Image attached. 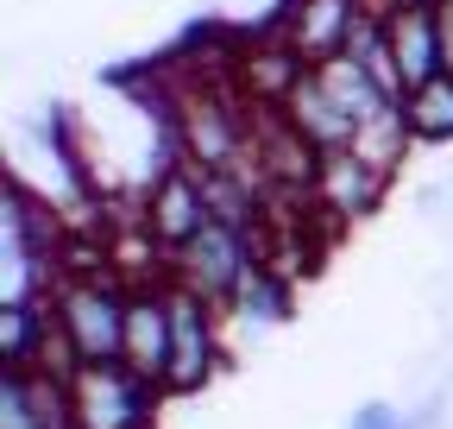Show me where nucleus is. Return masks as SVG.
Wrapping results in <instances>:
<instances>
[{
  "mask_svg": "<svg viewBox=\"0 0 453 429\" xmlns=\"http://www.w3.org/2000/svg\"><path fill=\"white\" fill-rule=\"evenodd\" d=\"M127 309L133 291L107 272V265H88V272H64L50 291V316H57V354L64 366H88V360H120L127 347ZM50 360V354H44Z\"/></svg>",
  "mask_w": 453,
  "mask_h": 429,
  "instance_id": "f257e3e1",
  "label": "nucleus"
},
{
  "mask_svg": "<svg viewBox=\"0 0 453 429\" xmlns=\"http://www.w3.org/2000/svg\"><path fill=\"white\" fill-rule=\"evenodd\" d=\"M57 222L50 208L32 202L26 183H13L0 208V303H32L57 291Z\"/></svg>",
  "mask_w": 453,
  "mask_h": 429,
  "instance_id": "f03ea898",
  "label": "nucleus"
},
{
  "mask_svg": "<svg viewBox=\"0 0 453 429\" xmlns=\"http://www.w3.org/2000/svg\"><path fill=\"white\" fill-rule=\"evenodd\" d=\"M252 265H258V246H252V228L240 222H226V214H208V222L170 253V272H177L183 291L208 297V303H234L240 285L252 278Z\"/></svg>",
  "mask_w": 453,
  "mask_h": 429,
  "instance_id": "7ed1b4c3",
  "label": "nucleus"
},
{
  "mask_svg": "<svg viewBox=\"0 0 453 429\" xmlns=\"http://www.w3.org/2000/svg\"><path fill=\"white\" fill-rule=\"evenodd\" d=\"M157 379L133 372L127 360H88L70 372V398H76V429H145L157 404Z\"/></svg>",
  "mask_w": 453,
  "mask_h": 429,
  "instance_id": "20e7f679",
  "label": "nucleus"
},
{
  "mask_svg": "<svg viewBox=\"0 0 453 429\" xmlns=\"http://www.w3.org/2000/svg\"><path fill=\"white\" fill-rule=\"evenodd\" d=\"M214 309L208 297L170 285V366H164V392L170 398H189L214 379L220 366V329H214Z\"/></svg>",
  "mask_w": 453,
  "mask_h": 429,
  "instance_id": "39448f33",
  "label": "nucleus"
},
{
  "mask_svg": "<svg viewBox=\"0 0 453 429\" xmlns=\"http://www.w3.org/2000/svg\"><path fill=\"white\" fill-rule=\"evenodd\" d=\"M0 429H76V398L64 366H7L0 372Z\"/></svg>",
  "mask_w": 453,
  "mask_h": 429,
  "instance_id": "423d86ee",
  "label": "nucleus"
},
{
  "mask_svg": "<svg viewBox=\"0 0 453 429\" xmlns=\"http://www.w3.org/2000/svg\"><path fill=\"white\" fill-rule=\"evenodd\" d=\"M208 183H202V171L189 165V158H177L164 177H151L145 183V234H151V246H164V253H177L202 222H208Z\"/></svg>",
  "mask_w": 453,
  "mask_h": 429,
  "instance_id": "0eeeda50",
  "label": "nucleus"
},
{
  "mask_svg": "<svg viewBox=\"0 0 453 429\" xmlns=\"http://www.w3.org/2000/svg\"><path fill=\"white\" fill-rule=\"evenodd\" d=\"M365 7L372 0H283V44H290L303 64L340 58Z\"/></svg>",
  "mask_w": 453,
  "mask_h": 429,
  "instance_id": "6e6552de",
  "label": "nucleus"
},
{
  "mask_svg": "<svg viewBox=\"0 0 453 429\" xmlns=\"http://www.w3.org/2000/svg\"><path fill=\"white\" fill-rule=\"evenodd\" d=\"M384 7V0H378ZM390 26V51H396V70H403L410 89H422L428 76L447 70V44H441V13L434 0H403V7H384Z\"/></svg>",
  "mask_w": 453,
  "mask_h": 429,
  "instance_id": "1a4fd4ad",
  "label": "nucleus"
},
{
  "mask_svg": "<svg viewBox=\"0 0 453 429\" xmlns=\"http://www.w3.org/2000/svg\"><path fill=\"white\" fill-rule=\"evenodd\" d=\"M390 190V171H378L372 158H359L353 145H334L321 152V165H315V196L334 208V214H372Z\"/></svg>",
  "mask_w": 453,
  "mask_h": 429,
  "instance_id": "9d476101",
  "label": "nucleus"
},
{
  "mask_svg": "<svg viewBox=\"0 0 453 429\" xmlns=\"http://www.w3.org/2000/svg\"><path fill=\"white\" fill-rule=\"evenodd\" d=\"M120 360H127L133 372H145V379L164 386V366H170V291H164V285H133Z\"/></svg>",
  "mask_w": 453,
  "mask_h": 429,
  "instance_id": "9b49d317",
  "label": "nucleus"
},
{
  "mask_svg": "<svg viewBox=\"0 0 453 429\" xmlns=\"http://www.w3.org/2000/svg\"><path fill=\"white\" fill-rule=\"evenodd\" d=\"M277 107H283V114L296 121V133H303V139H309L315 152L353 145V133H359V127H353L347 114H340V101H334V95L321 89V76H315V70H303V76L290 82V95H283Z\"/></svg>",
  "mask_w": 453,
  "mask_h": 429,
  "instance_id": "f8f14e48",
  "label": "nucleus"
},
{
  "mask_svg": "<svg viewBox=\"0 0 453 429\" xmlns=\"http://www.w3.org/2000/svg\"><path fill=\"white\" fill-rule=\"evenodd\" d=\"M226 309H234L246 329H277V322H290V309H296V285L283 278L277 265L258 259V265H252V278L240 285V297L226 303Z\"/></svg>",
  "mask_w": 453,
  "mask_h": 429,
  "instance_id": "ddd939ff",
  "label": "nucleus"
},
{
  "mask_svg": "<svg viewBox=\"0 0 453 429\" xmlns=\"http://www.w3.org/2000/svg\"><path fill=\"white\" fill-rule=\"evenodd\" d=\"M403 114H410L416 145H447L453 139V70H441L422 89H410L403 95Z\"/></svg>",
  "mask_w": 453,
  "mask_h": 429,
  "instance_id": "4468645a",
  "label": "nucleus"
},
{
  "mask_svg": "<svg viewBox=\"0 0 453 429\" xmlns=\"http://www.w3.org/2000/svg\"><path fill=\"white\" fill-rule=\"evenodd\" d=\"M416 145V133H410V114H403V101L396 107H384V114H372L359 133H353V152L359 158H372L378 171H390L396 177V165H403V152Z\"/></svg>",
  "mask_w": 453,
  "mask_h": 429,
  "instance_id": "2eb2a0df",
  "label": "nucleus"
},
{
  "mask_svg": "<svg viewBox=\"0 0 453 429\" xmlns=\"http://www.w3.org/2000/svg\"><path fill=\"white\" fill-rule=\"evenodd\" d=\"M428 423H434V410H422V417H403V410H390V404H359L347 429H428Z\"/></svg>",
  "mask_w": 453,
  "mask_h": 429,
  "instance_id": "dca6fc26",
  "label": "nucleus"
},
{
  "mask_svg": "<svg viewBox=\"0 0 453 429\" xmlns=\"http://www.w3.org/2000/svg\"><path fill=\"white\" fill-rule=\"evenodd\" d=\"M434 13H441V44H447V70H453V0H434Z\"/></svg>",
  "mask_w": 453,
  "mask_h": 429,
  "instance_id": "f3484780",
  "label": "nucleus"
},
{
  "mask_svg": "<svg viewBox=\"0 0 453 429\" xmlns=\"http://www.w3.org/2000/svg\"><path fill=\"white\" fill-rule=\"evenodd\" d=\"M384 7H403V0H384Z\"/></svg>",
  "mask_w": 453,
  "mask_h": 429,
  "instance_id": "a211bd4d",
  "label": "nucleus"
}]
</instances>
